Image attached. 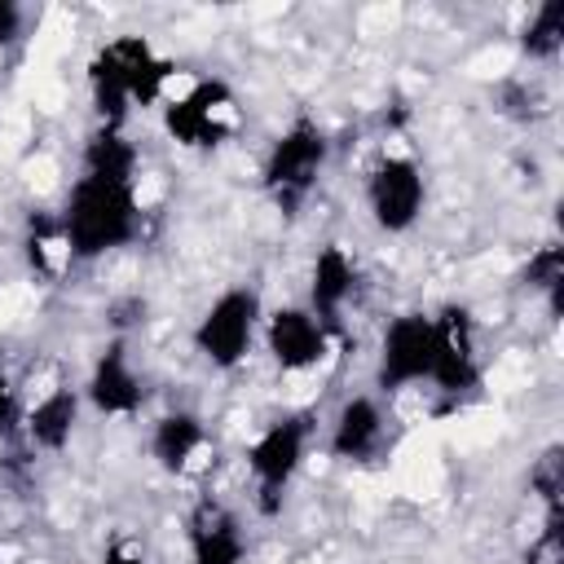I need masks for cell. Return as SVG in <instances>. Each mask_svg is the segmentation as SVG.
Here are the masks:
<instances>
[{
    "mask_svg": "<svg viewBox=\"0 0 564 564\" xmlns=\"http://www.w3.org/2000/svg\"><path fill=\"white\" fill-rule=\"evenodd\" d=\"M264 344L282 370H308L326 357V322L313 308H278L264 326Z\"/></svg>",
    "mask_w": 564,
    "mask_h": 564,
    "instance_id": "obj_10",
    "label": "cell"
},
{
    "mask_svg": "<svg viewBox=\"0 0 564 564\" xmlns=\"http://www.w3.org/2000/svg\"><path fill=\"white\" fill-rule=\"evenodd\" d=\"M304 441H308V419H300V414L269 423L251 441L247 467H251V476L260 485V511L264 516H273L282 507V489H286V480L295 476V467L304 458Z\"/></svg>",
    "mask_w": 564,
    "mask_h": 564,
    "instance_id": "obj_6",
    "label": "cell"
},
{
    "mask_svg": "<svg viewBox=\"0 0 564 564\" xmlns=\"http://www.w3.org/2000/svg\"><path fill=\"white\" fill-rule=\"evenodd\" d=\"M137 172V150L119 128H101L93 132V141L84 145V176H106V181H132Z\"/></svg>",
    "mask_w": 564,
    "mask_h": 564,
    "instance_id": "obj_17",
    "label": "cell"
},
{
    "mask_svg": "<svg viewBox=\"0 0 564 564\" xmlns=\"http://www.w3.org/2000/svg\"><path fill=\"white\" fill-rule=\"evenodd\" d=\"M172 75V62L159 57L150 48V40L141 35H119L110 40L93 66H88V84H93V101L97 115L106 119V128H119V119L128 115V106H150L159 101L163 84Z\"/></svg>",
    "mask_w": 564,
    "mask_h": 564,
    "instance_id": "obj_2",
    "label": "cell"
},
{
    "mask_svg": "<svg viewBox=\"0 0 564 564\" xmlns=\"http://www.w3.org/2000/svg\"><path fill=\"white\" fill-rule=\"evenodd\" d=\"M207 432H203V419L189 414V410H176V414H163L154 423V436H150V454L159 458L163 471H181L198 449H203Z\"/></svg>",
    "mask_w": 564,
    "mask_h": 564,
    "instance_id": "obj_15",
    "label": "cell"
},
{
    "mask_svg": "<svg viewBox=\"0 0 564 564\" xmlns=\"http://www.w3.org/2000/svg\"><path fill=\"white\" fill-rule=\"evenodd\" d=\"M101 564H145V555H137V551H128V546H106V555H101Z\"/></svg>",
    "mask_w": 564,
    "mask_h": 564,
    "instance_id": "obj_22",
    "label": "cell"
},
{
    "mask_svg": "<svg viewBox=\"0 0 564 564\" xmlns=\"http://www.w3.org/2000/svg\"><path fill=\"white\" fill-rule=\"evenodd\" d=\"M322 163H326V132L313 119H295L264 159V189L278 198V207L295 212L313 189Z\"/></svg>",
    "mask_w": 564,
    "mask_h": 564,
    "instance_id": "obj_3",
    "label": "cell"
},
{
    "mask_svg": "<svg viewBox=\"0 0 564 564\" xmlns=\"http://www.w3.org/2000/svg\"><path fill=\"white\" fill-rule=\"evenodd\" d=\"M520 44H524V53H529V57H555V53H560V44H564V4H560V0L538 4V13L529 18V26H524Z\"/></svg>",
    "mask_w": 564,
    "mask_h": 564,
    "instance_id": "obj_18",
    "label": "cell"
},
{
    "mask_svg": "<svg viewBox=\"0 0 564 564\" xmlns=\"http://www.w3.org/2000/svg\"><path fill=\"white\" fill-rule=\"evenodd\" d=\"M352 260L344 256V247H322L317 260H313V286H308V300H313V317L317 322H335V313L344 308V300L352 295Z\"/></svg>",
    "mask_w": 564,
    "mask_h": 564,
    "instance_id": "obj_14",
    "label": "cell"
},
{
    "mask_svg": "<svg viewBox=\"0 0 564 564\" xmlns=\"http://www.w3.org/2000/svg\"><path fill=\"white\" fill-rule=\"evenodd\" d=\"M13 427V388H9V375L0 366V436Z\"/></svg>",
    "mask_w": 564,
    "mask_h": 564,
    "instance_id": "obj_21",
    "label": "cell"
},
{
    "mask_svg": "<svg viewBox=\"0 0 564 564\" xmlns=\"http://www.w3.org/2000/svg\"><path fill=\"white\" fill-rule=\"evenodd\" d=\"M137 234V194L132 181H106V176H79L66 212H62V242L79 260H97Z\"/></svg>",
    "mask_w": 564,
    "mask_h": 564,
    "instance_id": "obj_1",
    "label": "cell"
},
{
    "mask_svg": "<svg viewBox=\"0 0 564 564\" xmlns=\"http://www.w3.org/2000/svg\"><path fill=\"white\" fill-rule=\"evenodd\" d=\"M524 278H529V286L546 291V295H551V308L560 313V286H564V251H560L555 242H546V247H538V251L529 256V269H524Z\"/></svg>",
    "mask_w": 564,
    "mask_h": 564,
    "instance_id": "obj_19",
    "label": "cell"
},
{
    "mask_svg": "<svg viewBox=\"0 0 564 564\" xmlns=\"http://www.w3.org/2000/svg\"><path fill=\"white\" fill-rule=\"evenodd\" d=\"M189 551H194V564H242L247 542L238 520L225 507L203 502L189 520Z\"/></svg>",
    "mask_w": 564,
    "mask_h": 564,
    "instance_id": "obj_12",
    "label": "cell"
},
{
    "mask_svg": "<svg viewBox=\"0 0 564 564\" xmlns=\"http://www.w3.org/2000/svg\"><path fill=\"white\" fill-rule=\"evenodd\" d=\"M383 436V414L370 397H348L330 427V449L339 458H370Z\"/></svg>",
    "mask_w": 564,
    "mask_h": 564,
    "instance_id": "obj_13",
    "label": "cell"
},
{
    "mask_svg": "<svg viewBox=\"0 0 564 564\" xmlns=\"http://www.w3.org/2000/svg\"><path fill=\"white\" fill-rule=\"evenodd\" d=\"M88 401L101 414H132L141 405V379H137L119 339L97 357V366L88 375Z\"/></svg>",
    "mask_w": 564,
    "mask_h": 564,
    "instance_id": "obj_11",
    "label": "cell"
},
{
    "mask_svg": "<svg viewBox=\"0 0 564 564\" xmlns=\"http://www.w3.org/2000/svg\"><path fill=\"white\" fill-rule=\"evenodd\" d=\"M163 128L172 141L189 150H212L234 132V93L225 79H198L185 97L163 110Z\"/></svg>",
    "mask_w": 564,
    "mask_h": 564,
    "instance_id": "obj_5",
    "label": "cell"
},
{
    "mask_svg": "<svg viewBox=\"0 0 564 564\" xmlns=\"http://www.w3.org/2000/svg\"><path fill=\"white\" fill-rule=\"evenodd\" d=\"M427 379L449 397L476 388V335H471V313L463 304H445L432 317V375Z\"/></svg>",
    "mask_w": 564,
    "mask_h": 564,
    "instance_id": "obj_8",
    "label": "cell"
},
{
    "mask_svg": "<svg viewBox=\"0 0 564 564\" xmlns=\"http://www.w3.org/2000/svg\"><path fill=\"white\" fill-rule=\"evenodd\" d=\"M432 375V317L423 313H401L392 317V326L383 330V348H379V388H405Z\"/></svg>",
    "mask_w": 564,
    "mask_h": 564,
    "instance_id": "obj_9",
    "label": "cell"
},
{
    "mask_svg": "<svg viewBox=\"0 0 564 564\" xmlns=\"http://www.w3.org/2000/svg\"><path fill=\"white\" fill-rule=\"evenodd\" d=\"M18 31H22V9H18L13 0H0V48L13 44Z\"/></svg>",
    "mask_w": 564,
    "mask_h": 564,
    "instance_id": "obj_20",
    "label": "cell"
},
{
    "mask_svg": "<svg viewBox=\"0 0 564 564\" xmlns=\"http://www.w3.org/2000/svg\"><path fill=\"white\" fill-rule=\"evenodd\" d=\"M366 198H370V216H375L379 229L405 234L423 212V172H419V163L405 159V154L379 159L370 181H366Z\"/></svg>",
    "mask_w": 564,
    "mask_h": 564,
    "instance_id": "obj_7",
    "label": "cell"
},
{
    "mask_svg": "<svg viewBox=\"0 0 564 564\" xmlns=\"http://www.w3.org/2000/svg\"><path fill=\"white\" fill-rule=\"evenodd\" d=\"M75 423H79V397L70 388H57L44 401H35V410L26 414V436L40 449H62L70 441Z\"/></svg>",
    "mask_w": 564,
    "mask_h": 564,
    "instance_id": "obj_16",
    "label": "cell"
},
{
    "mask_svg": "<svg viewBox=\"0 0 564 564\" xmlns=\"http://www.w3.org/2000/svg\"><path fill=\"white\" fill-rule=\"evenodd\" d=\"M256 326H260V295L247 291V286H229L225 295L212 300V308L198 317L194 326V348L220 366V370H234L251 339H256Z\"/></svg>",
    "mask_w": 564,
    "mask_h": 564,
    "instance_id": "obj_4",
    "label": "cell"
}]
</instances>
